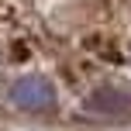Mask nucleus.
I'll list each match as a JSON object with an SVG mask.
<instances>
[{
    "instance_id": "nucleus-1",
    "label": "nucleus",
    "mask_w": 131,
    "mask_h": 131,
    "mask_svg": "<svg viewBox=\"0 0 131 131\" xmlns=\"http://www.w3.org/2000/svg\"><path fill=\"white\" fill-rule=\"evenodd\" d=\"M10 100L17 107H24V111H48V107L55 104V90H52V83H45L41 76H28V79H21L10 90Z\"/></svg>"
},
{
    "instance_id": "nucleus-2",
    "label": "nucleus",
    "mask_w": 131,
    "mask_h": 131,
    "mask_svg": "<svg viewBox=\"0 0 131 131\" xmlns=\"http://www.w3.org/2000/svg\"><path fill=\"white\" fill-rule=\"evenodd\" d=\"M86 111L100 114V117H121V114H131V90H121V86H100L86 97Z\"/></svg>"
}]
</instances>
